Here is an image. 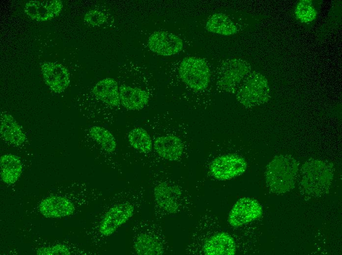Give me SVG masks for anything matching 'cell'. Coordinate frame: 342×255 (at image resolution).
<instances>
[{
    "label": "cell",
    "instance_id": "obj_4",
    "mask_svg": "<svg viewBox=\"0 0 342 255\" xmlns=\"http://www.w3.org/2000/svg\"><path fill=\"white\" fill-rule=\"evenodd\" d=\"M178 73L182 81L193 90H203L209 84L210 69L201 58L192 56L184 58L179 65Z\"/></svg>",
    "mask_w": 342,
    "mask_h": 255
},
{
    "label": "cell",
    "instance_id": "obj_21",
    "mask_svg": "<svg viewBox=\"0 0 342 255\" xmlns=\"http://www.w3.org/2000/svg\"><path fill=\"white\" fill-rule=\"evenodd\" d=\"M134 249L137 254L141 255H160L164 253L161 242L156 237L146 233H142L137 238Z\"/></svg>",
    "mask_w": 342,
    "mask_h": 255
},
{
    "label": "cell",
    "instance_id": "obj_11",
    "mask_svg": "<svg viewBox=\"0 0 342 255\" xmlns=\"http://www.w3.org/2000/svg\"><path fill=\"white\" fill-rule=\"evenodd\" d=\"M62 7L60 0H30L26 3L24 10L32 20L46 22L57 16Z\"/></svg>",
    "mask_w": 342,
    "mask_h": 255
},
{
    "label": "cell",
    "instance_id": "obj_20",
    "mask_svg": "<svg viewBox=\"0 0 342 255\" xmlns=\"http://www.w3.org/2000/svg\"><path fill=\"white\" fill-rule=\"evenodd\" d=\"M206 28L210 32L229 36L235 34L237 31L236 25L226 14L215 13L207 20Z\"/></svg>",
    "mask_w": 342,
    "mask_h": 255
},
{
    "label": "cell",
    "instance_id": "obj_10",
    "mask_svg": "<svg viewBox=\"0 0 342 255\" xmlns=\"http://www.w3.org/2000/svg\"><path fill=\"white\" fill-rule=\"evenodd\" d=\"M41 70L47 85L55 93L63 92L70 83L67 69L60 63L46 61L41 65Z\"/></svg>",
    "mask_w": 342,
    "mask_h": 255
},
{
    "label": "cell",
    "instance_id": "obj_25",
    "mask_svg": "<svg viewBox=\"0 0 342 255\" xmlns=\"http://www.w3.org/2000/svg\"><path fill=\"white\" fill-rule=\"evenodd\" d=\"M107 20L105 14L98 10H90L84 16V21L89 25L93 26H100Z\"/></svg>",
    "mask_w": 342,
    "mask_h": 255
},
{
    "label": "cell",
    "instance_id": "obj_15",
    "mask_svg": "<svg viewBox=\"0 0 342 255\" xmlns=\"http://www.w3.org/2000/svg\"><path fill=\"white\" fill-rule=\"evenodd\" d=\"M203 251L207 255H233L236 253V245L229 234L220 232L205 241Z\"/></svg>",
    "mask_w": 342,
    "mask_h": 255
},
{
    "label": "cell",
    "instance_id": "obj_23",
    "mask_svg": "<svg viewBox=\"0 0 342 255\" xmlns=\"http://www.w3.org/2000/svg\"><path fill=\"white\" fill-rule=\"evenodd\" d=\"M89 133L105 151L112 153L115 150L116 147L115 139L106 128L100 126H93L89 129Z\"/></svg>",
    "mask_w": 342,
    "mask_h": 255
},
{
    "label": "cell",
    "instance_id": "obj_7",
    "mask_svg": "<svg viewBox=\"0 0 342 255\" xmlns=\"http://www.w3.org/2000/svg\"><path fill=\"white\" fill-rule=\"evenodd\" d=\"M262 213L261 205L256 200L244 197L238 200L232 207L228 222L232 227H239L257 219Z\"/></svg>",
    "mask_w": 342,
    "mask_h": 255
},
{
    "label": "cell",
    "instance_id": "obj_6",
    "mask_svg": "<svg viewBox=\"0 0 342 255\" xmlns=\"http://www.w3.org/2000/svg\"><path fill=\"white\" fill-rule=\"evenodd\" d=\"M247 167V162L241 156L227 154L215 158L211 163L209 171L216 179L225 180L242 174Z\"/></svg>",
    "mask_w": 342,
    "mask_h": 255
},
{
    "label": "cell",
    "instance_id": "obj_17",
    "mask_svg": "<svg viewBox=\"0 0 342 255\" xmlns=\"http://www.w3.org/2000/svg\"><path fill=\"white\" fill-rule=\"evenodd\" d=\"M92 92L98 99L109 105L117 107L121 103L119 87L113 78L107 77L99 81Z\"/></svg>",
    "mask_w": 342,
    "mask_h": 255
},
{
    "label": "cell",
    "instance_id": "obj_3",
    "mask_svg": "<svg viewBox=\"0 0 342 255\" xmlns=\"http://www.w3.org/2000/svg\"><path fill=\"white\" fill-rule=\"evenodd\" d=\"M237 101L246 108L264 104L270 98L269 83L263 75L250 72L236 91Z\"/></svg>",
    "mask_w": 342,
    "mask_h": 255
},
{
    "label": "cell",
    "instance_id": "obj_19",
    "mask_svg": "<svg viewBox=\"0 0 342 255\" xmlns=\"http://www.w3.org/2000/svg\"><path fill=\"white\" fill-rule=\"evenodd\" d=\"M0 166L1 179L8 184L16 182L22 173L21 160L13 154H6L1 156Z\"/></svg>",
    "mask_w": 342,
    "mask_h": 255
},
{
    "label": "cell",
    "instance_id": "obj_2",
    "mask_svg": "<svg viewBox=\"0 0 342 255\" xmlns=\"http://www.w3.org/2000/svg\"><path fill=\"white\" fill-rule=\"evenodd\" d=\"M300 185L307 195L320 196L329 190L334 176L333 167L330 163L312 159L305 162L300 170Z\"/></svg>",
    "mask_w": 342,
    "mask_h": 255
},
{
    "label": "cell",
    "instance_id": "obj_16",
    "mask_svg": "<svg viewBox=\"0 0 342 255\" xmlns=\"http://www.w3.org/2000/svg\"><path fill=\"white\" fill-rule=\"evenodd\" d=\"M0 133L2 140L14 146L21 145L27 139L22 127L6 112L0 114Z\"/></svg>",
    "mask_w": 342,
    "mask_h": 255
},
{
    "label": "cell",
    "instance_id": "obj_22",
    "mask_svg": "<svg viewBox=\"0 0 342 255\" xmlns=\"http://www.w3.org/2000/svg\"><path fill=\"white\" fill-rule=\"evenodd\" d=\"M129 142L132 147L143 153H147L152 148L151 138L146 130L141 127L135 128L128 135Z\"/></svg>",
    "mask_w": 342,
    "mask_h": 255
},
{
    "label": "cell",
    "instance_id": "obj_26",
    "mask_svg": "<svg viewBox=\"0 0 342 255\" xmlns=\"http://www.w3.org/2000/svg\"><path fill=\"white\" fill-rule=\"evenodd\" d=\"M68 248L63 245H56L39 249L37 254L42 255H69Z\"/></svg>",
    "mask_w": 342,
    "mask_h": 255
},
{
    "label": "cell",
    "instance_id": "obj_5",
    "mask_svg": "<svg viewBox=\"0 0 342 255\" xmlns=\"http://www.w3.org/2000/svg\"><path fill=\"white\" fill-rule=\"evenodd\" d=\"M250 72L251 66L246 61L239 58L227 59L219 68L217 84L225 91L234 93Z\"/></svg>",
    "mask_w": 342,
    "mask_h": 255
},
{
    "label": "cell",
    "instance_id": "obj_13",
    "mask_svg": "<svg viewBox=\"0 0 342 255\" xmlns=\"http://www.w3.org/2000/svg\"><path fill=\"white\" fill-rule=\"evenodd\" d=\"M154 148L162 158L169 161H175L182 155L184 145L181 139L177 136L168 134L156 138Z\"/></svg>",
    "mask_w": 342,
    "mask_h": 255
},
{
    "label": "cell",
    "instance_id": "obj_24",
    "mask_svg": "<svg viewBox=\"0 0 342 255\" xmlns=\"http://www.w3.org/2000/svg\"><path fill=\"white\" fill-rule=\"evenodd\" d=\"M295 14L298 20L306 23L314 20L317 15V12L312 1L302 0L297 4Z\"/></svg>",
    "mask_w": 342,
    "mask_h": 255
},
{
    "label": "cell",
    "instance_id": "obj_14",
    "mask_svg": "<svg viewBox=\"0 0 342 255\" xmlns=\"http://www.w3.org/2000/svg\"><path fill=\"white\" fill-rule=\"evenodd\" d=\"M41 214L48 218H59L72 214L75 210L73 203L67 199L59 196H51L39 204Z\"/></svg>",
    "mask_w": 342,
    "mask_h": 255
},
{
    "label": "cell",
    "instance_id": "obj_18",
    "mask_svg": "<svg viewBox=\"0 0 342 255\" xmlns=\"http://www.w3.org/2000/svg\"><path fill=\"white\" fill-rule=\"evenodd\" d=\"M120 102L129 110H139L144 107L149 101V95L143 90L126 85L119 87Z\"/></svg>",
    "mask_w": 342,
    "mask_h": 255
},
{
    "label": "cell",
    "instance_id": "obj_8",
    "mask_svg": "<svg viewBox=\"0 0 342 255\" xmlns=\"http://www.w3.org/2000/svg\"><path fill=\"white\" fill-rule=\"evenodd\" d=\"M134 211L133 205L129 203L113 206L102 220L99 227L100 232L105 236L112 234L129 220L133 215Z\"/></svg>",
    "mask_w": 342,
    "mask_h": 255
},
{
    "label": "cell",
    "instance_id": "obj_1",
    "mask_svg": "<svg viewBox=\"0 0 342 255\" xmlns=\"http://www.w3.org/2000/svg\"><path fill=\"white\" fill-rule=\"evenodd\" d=\"M299 165L297 160L288 154L274 157L267 166L265 181L272 192L280 194L292 190L298 178Z\"/></svg>",
    "mask_w": 342,
    "mask_h": 255
},
{
    "label": "cell",
    "instance_id": "obj_12",
    "mask_svg": "<svg viewBox=\"0 0 342 255\" xmlns=\"http://www.w3.org/2000/svg\"><path fill=\"white\" fill-rule=\"evenodd\" d=\"M181 194L180 190L178 187L164 182L157 185L154 189L156 203L169 213H174L178 210V199Z\"/></svg>",
    "mask_w": 342,
    "mask_h": 255
},
{
    "label": "cell",
    "instance_id": "obj_9",
    "mask_svg": "<svg viewBox=\"0 0 342 255\" xmlns=\"http://www.w3.org/2000/svg\"><path fill=\"white\" fill-rule=\"evenodd\" d=\"M148 46L153 52L163 56H171L180 51L183 47L182 40L168 32L156 31L148 40Z\"/></svg>",
    "mask_w": 342,
    "mask_h": 255
}]
</instances>
